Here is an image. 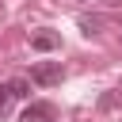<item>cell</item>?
Instances as JSON below:
<instances>
[{
  "label": "cell",
  "mask_w": 122,
  "mask_h": 122,
  "mask_svg": "<svg viewBox=\"0 0 122 122\" xmlns=\"http://www.w3.org/2000/svg\"><path fill=\"white\" fill-rule=\"evenodd\" d=\"M30 80L38 88H53V84L65 80V69H61V61H34L30 65Z\"/></svg>",
  "instance_id": "1"
},
{
  "label": "cell",
  "mask_w": 122,
  "mask_h": 122,
  "mask_svg": "<svg viewBox=\"0 0 122 122\" xmlns=\"http://www.w3.org/2000/svg\"><path fill=\"white\" fill-rule=\"evenodd\" d=\"M19 122H57V107L46 103V99H30L19 114Z\"/></svg>",
  "instance_id": "2"
},
{
  "label": "cell",
  "mask_w": 122,
  "mask_h": 122,
  "mask_svg": "<svg viewBox=\"0 0 122 122\" xmlns=\"http://www.w3.org/2000/svg\"><path fill=\"white\" fill-rule=\"evenodd\" d=\"M57 46H61V34L50 30V27H42V30L30 34V50H38V53H50V50H57Z\"/></svg>",
  "instance_id": "3"
},
{
  "label": "cell",
  "mask_w": 122,
  "mask_h": 122,
  "mask_svg": "<svg viewBox=\"0 0 122 122\" xmlns=\"http://www.w3.org/2000/svg\"><path fill=\"white\" fill-rule=\"evenodd\" d=\"M8 84H11V92H15V99H30V84H34V80H27V76H11Z\"/></svg>",
  "instance_id": "4"
},
{
  "label": "cell",
  "mask_w": 122,
  "mask_h": 122,
  "mask_svg": "<svg viewBox=\"0 0 122 122\" xmlns=\"http://www.w3.org/2000/svg\"><path fill=\"white\" fill-rule=\"evenodd\" d=\"M99 107H103V111H114V107H122V88H111V92L99 99Z\"/></svg>",
  "instance_id": "5"
},
{
  "label": "cell",
  "mask_w": 122,
  "mask_h": 122,
  "mask_svg": "<svg viewBox=\"0 0 122 122\" xmlns=\"http://www.w3.org/2000/svg\"><path fill=\"white\" fill-rule=\"evenodd\" d=\"M11 99H15V92H11V84L4 80V84H0V118L11 111Z\"/></svg>",
  "instance_id": "6"
},
{
  "label": "cell",
  "mask_w": 122,
  "mask_h": 122,
  "mask_svg": "<svg viewBox=\"0 0 122 122\" xmlns=\"http://www.w3.org/2000/svg\"><path fill=\"white\" fill-rule=\"evenodd\" d=\"M80 27H84V34H95V30H99V19H88V15H84Z\"/></svg>",
  "instance_id": "7"
},
{
  "label": "cell",
  "mask_w": 122,
  "mask_h": 122,
  "mask_svg": "<svg viewBox=\"0 0 122 122\" xmlns=\"http://www.w3.org/2000/svg\"><path fill=\"white\" fill-rule=\"evenodd\" d=\"M107 4H111V8H122V0H107Z\"/></svg>",
  "instance_id": "8"
},
{
  "label": "cell",
  "mask_w": 122,
  "mask_h": 122,
  "mask_svg": "<svg viewBox=\"0 0 122 122\" xmlns=\"http://www.w3.org/2000/svg\"><path fill=\"white\" fill-rule=\"evenodd\" d=\"M80 4H88V0H80Z\"/></svg>",
  "instance_id": "9"
}]
</instances>
